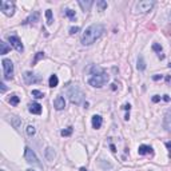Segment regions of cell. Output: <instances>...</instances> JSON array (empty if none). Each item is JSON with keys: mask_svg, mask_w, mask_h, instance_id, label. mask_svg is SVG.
<instances>
[{"mask_svg": "<svg viewBox=\"0 0 171 171\" xmlns=\"http://www.w3.org/2000/svg\"><path fill=\"white\" fill-rule=\"evenodd\" d=\"M108 79H110V76H108L104 71H102V72L95 74V75H92L91 78H90L88 83H90V86L96 87V88H100V87H103L106 83L108 82Z\"/></svg>", "mask_w": 171, "mask_h": 171, "instance_id": "cell-3", "label": "cell"}, {"mask_svg": "<svg viewBox=\"0 0 171 171\" xmlns=\"http://www.w3.org/2000/svg\"><path fill=\"white\" fill-rule=\"evenodd\" d=\"M24 82L27 83V84H33V83H38L40 82V78L36 76V74L33 72H30V71H27V72H24Z\"/></svg>", "mask_w": 171, "mask_h": 171, "instance_id": "cell-9", "label": "cell"}, {"mask_svg": "<svg viewBox=\"0 0 171 171\" xmlns=\"http://www.w3.org/2000/svg\"><path fill=\"white\" fill-rule=\"evenodd\" d=\"M2 171H4V170H2Z\"/></svg>", "mask_w": 171, "mask_h": 171, "instance_id": "cell-41", "label": "cell"}, {"mask_svg": "<svg viewBox=\"0 0 171 171\" xmlns=\"http://www.w3.org/2000/svg\"><path fill=\"white\" fill-rule=\"evenodd\" d=\"M79 31H80L79 27H71V28H70V33H71V35H75V33H78Z\"/></svg>", "mask_w": 171, "mask_h": 171, "instance_id": "cell-30", "label": "cell"}, {"mask_svg": "<svg viewBox=\"0 0 171 171\" xmlns=\"http://www.w3.org/2000/svg\"><path fill=\"white\" fill-rule=\"evenodd\" d=\"M155 3L152 2V0H142V2L136 3V7L135 10L136 12H141V14H146V12L151 11L152 8H154Z\"/></svg>", "mask_w": 171, "mask_h": 171, "instance_id": "cell-6", "label": "cell"}, {"mask_svg": "<svg viewBox=\"0 0 171 171\" xmlns=\"http://www.w3.org/2000/svg\"><path fill=\"white\" fill-rule=\"evenodd\" d=\"M79 5L80 7H82V10L83 11H90V8H91V5L94 4V2H92V0H87V2H84V0H79Z\"/></svg>", "mask_w": 171, "mask_h": 171, "instance_id": "cell-14", "label": "cell"}, {"mask_svg": "<svg viewBox=\"0 0 171 171\" xmlns=\"http://www.w3.org/2000/svg\"><path fill=\"white\" fill-rule=\"evenodd\" d=\"M19 102H20L19 96H17V95H11V98H10V103H11L12 106H17V104H19Z\"/></svg>", "mask_w": 171, "mask_h": 171, "instance_id": "cell-21", "label": "cell"}, {"mask_svg": "<svg viewBox=\"0 0 171 171\" xmlns=\"http://www.w3.org/2000/svg\"><path fill=\"white\" fill-rule=\"evenodd\" d=\"M46 17H47V24L51 26L52 23H54V17H52V11L51 10H47L46 11Z\"/></svg>", "mask_w": 171, "mask_h": 171, "instance_id": "cell-19", "label": "cell"}, {"mask_svg": "<svg viewBox=\"0 0 171 171\" xmlns=\"http://www.w3.org/2000/svg\"><path fill=\"white\" fill-rule=\"evenodd\" d=\"M3 64V72H4V79H12L14 76V63L10 60V59H3L2 62Z\"/></svg>", "mask_w": 171, "mask_h": 171, "instance_id": "cell-5", "label": "cell"}, {"mask_svg": "<svg viewBox=\"0 0 171 171\" xmlns=\"http://www.w3.org/2000/svg\"><path fill=\"white\" fill-rule=\"evenodd\" d=\"M67 94H68V96H70V100H71V103L72 104L79 106L83 100H84V94H83V91L78 86L68 87Z\"/></svg>", "mask_w": 171, "mask_h": 171, "instance_id": "cell-2", "label": "cell"}, {"mask_svg": "<svg viewBox=\"0 0 171 171\" xmlns=\"http://www.w3.org/2000/svg\"><path fill=\"white\" fill-rule=\"evenodd\" d=\"M62 136H70L71 134H72V127H68L66 130H62Z\"/></svg>", "mask_w": 171, "mask_h": 171, "instance_id": "cell-25", "label": "cell"}, {"mask_svg": "<svg viewBox=\"0 0 171 171\" xmlns=\"http://www.w3.org/2000/svg\"><path fill=\"white\" fill-rule=\"evenodd\" d=\"M80 171H87V170L84 169V167H80Z\"/></svg>", "mask_w": 171, "mask_h": 171, "instance_id": "cell-38", "label": "cell"}, {"mask_svg": "<svg viewBox=\"0 0 171 171\" xmlns=\"http://www.w3.org/2000/svg\"><path fill=\"white\" fill-rule=\"evenodd\" d=\"M169 67H170V68H171V63H170V64H169Z\"/></svg>", "mask_w": 171, "mask_h": 171, "instance_id": "cell-40", "label": "cell"}, {"mask_svg": "<svg viewBox=\"0 0 171 171\" xmlns=\"http://www.w3.org/2000/svg\"><path fill=\"white\" fill-rule=\"evenodd\" d=\"M10 49H11V47L7 44V43L0 42V54L5 55V54H8V51H10Z\"/></svg>", "mask_w": 171, "mask_h": 171, "instance_id": "cell-16", "label": "cell"}, {"mask_svg": "<svg viewBox=\"0 0 171 171\" xmlns=\"http://www.w3.org/2000/svg\"><path fill=\"white\" fill-rule=\"evenodd\" d=\"M159 79H162V75H160V76H159V75L154 76V80H159Z\"/></svg>", "mask_w": 171, "mask_h": 171, "instance_id": "cell-36", "label": "cell"}, {"mask_svg": "<svg viewBox=\"0 0 171 171\" xmlns=\"http://www.w3.org/2000/svg\"><path fill=\"white\" fill-rule=\"evenodd\" d=\"M152 49H154L155 52H158V54L160 55V52H162V47L159 44H158V43H154V44H152Z\"/></svg>", "mask_w": 171, "mask_h": 171, "instance_id": "cell-27", "label": "cell"}, {"mask_svg": "<svg viewBox=\"0 0 171 171\" xmlns=\"http://www.w3.org/2000/svg\"><path fill=\"white\" fill-rule=\"evenodd\" d=\"M166 147L169 148V151H170V154H171V142H166Z\"/></svg>", "mask_w": 171, "mask_h": 171, "instance_id": "cell-32", "label": "cell"}, {"mask_svg": "<svg viewBox=\"0 0 171 171\" xmlns=\"http://www.w3.org/2000/svg\"><path fill=\"white\" fill-rule=\"evenodd\" d=\"M27 171H35V170H31V169H30V170H27Z\"/></svg>", "mask_w": 171, "mask_h": 171, "instance_id": "cell-39", "label": "cell"}, {"mask_svg": "<svg viewBox=\"0 0 171 171\" xmlns=\"http://www.w3.org/2000/svg\"><path fill=\"white\" fill-rule=\"evenodd\" d=\"M138 154L139 155H147V154H152V148L150 147V146H146V144H142L139 146L138 148Z\"/></svg>", "mask_w": 171, "mask_h": 171, "instance_id": "cell-12", "label": "cell"}, {"mask_svg": "<svg viewBox=\"0 0 171 171\" xmlns=\"http://www.w3.org/2000/svg\"><path fill=\"white\" fill-rule=\"evenodd\" d=\"M66 15L68 17H70L71 20H75L76 19V15H75V11H72V10H70V8H67L66 10Z\"/></svg>", "mask_w": 171, "mask_h": 171, "instance_id": "cell-22", "label": "cell"}, {"mask_svg": "<svg viewBox=\"0 0 171 171\" xmlns=\"http://www.w3.org/2000/svg\"><path fill=\"white\" fill-rule=\"evenodd\" d=\"M163 99H164V100H166V102H169V100H170V98H169V96H167V95H164V96H163Z\"/></svg>", "mask_w": 171, "mask_h": 171, "instance_id": "cell-37", "label": "cell"}, {"mask_svg": "<svg viewBox=\"0 0 171 171\" xmlns=\"http://www.w3.org/2000/svg\"><path fill=\"white\" fill-rule=\"evenodd\" d=\"M0 86H2V92H5V90H7V88H5V84H4V83H2Z\"/></svg>", "mask_w": 171, "mask_h": 171, "instance_id": "cell-33", "label": "cell"}, {"mask_svg": "<svg viewBox=\"0 0 171 171\" xmlns=\"http://www.w3.org/2000/svg\"><path fill=\"white\" fill-rule=\"evenodd\" d=\"M32 96H35L36 99H42L44 98V94L42 91H39V90H32Z\"/></svg>", "mask_w": 171, "mask_h": 171, "instance_id": "cell-23", "label": "cell"}, {"mask_svg": "<svg viewBox=\"0 0 171 171\" xmlns=\"http://www.w3.org/2000/svg\"><path fill=\"white\" fill-rule=\"evenodd\" d=\"M159 100H160V96L154 95V98H152V102H155V103H157V102H159Z\"/></svg>", "mask_w": 171, "mask_h": 171, "instance_id": "cell-31", "label": "cell"}, {"mask_svg": "<svg viewBox=\"0 0 171 171\" xmlns=\"http://www.w3.org/2000/svg\"><path fill=\"white\" fill-rule=\"evenodd\" d=\"M11 120H12V123H14V126H15V128H19V124H20V120L17 119V116H11Z\"/></svg>", "mask_w": 171, "mask_h": 171, "instance_id": "cell-26", "label": "cell"}, {"mask_svg": "<svg viewBox=\"0 0 171 171\" xmlns=\"http://www.w3.org/2000/svg\"><path fill=\"white\" fill-rule=\"evenodd\" d=\"M110 147H111V151H112V152H116V150H115V146H114V144H111Z\"/></svg>", "mask_w": 171, "mask_h": 171, "instance_id": "cell-35", "label": "cell"}, {"mask_svg": "<svg viewBox=\"0 0 171 171\" xmlns=\"http://www.w3.org/2000/svg\"><path fill=\"white\" fill-rule=\"evenodd\" d=\"M102 123H103V120H102L100 115H94V116H92V127H94V128H96V130L100 128Z\"/></svg>", "mask_w": 171, "mask_h": 171, "instance_id": "cell-13", "label": "cell"}, {"mask_svg": "<svg viewBox=\"0 0 171 171\" xmlns=\"http://www.w3.org/2000/svg\"><path fill=\"white\" fill-rule=\"evenodd\" d=\"M146 68V63H144V59H143V56H139L138 58V70L143 71Z\"/></svg>", "mask_w": 171, "mask_h": 171, "instance_id": "cell-20", "label": "cell"}, {"mask_svg": "<svg viewBox=\"0 0 171 171\" xmlns=\"http://www.w3.org/2000/svg\"><path fill=\"white\" fill-rule=\"evenodd\" d=\"M24 158H26V160L30 164H33V166H42L39 159H38V157H36V154L31 150L30 147L24 148Z\"/></svg>", "mask_w": 171, "mask_h": 171, "instance_id": "cell-7", "label": "cell"}, {"mask_svg": "<svg viewBox=\"0 0 171 171\" xmlns=\"http://www.w3.org/2000/svg\"><path fill=\"white\" fill-rule=\"evenodd\" d=\"M43 58H44V52H38V54H36V56H35V59H33V62H32V66H35V64L38 63L40 59H43Z\"/></svg>", "mask_w": 171, "mask_h": 171, "instance_id": "cell-24", "label": "cell"}, {"mask_svg": "<svg viewBox=\"0 0 171 171\" xmlns=\"http://www.w3.org/2000/svg\"><path fill=\"white\" fill-rule=\"evenodd\" d=\"M98 5H99V8H100V11H103L104 8H107V3L102 2V0H100V2H98Z\"/></svg>", "mask_w": 171, "mask_h": 171, "instance_id": "cell-29", "label": "cell"}, {"mask_svg": "<svg viewBox=\"0 0 171 171\" xmlns=\"http://www.w3.org/2000/svg\"><path fill=\"white\" fill-rule=\"evenodd\" d=\"M8 42L11 43V46L16 49L17 52H23L24 51V47H23V43H21V40L17 38L16 35H10L8 36Z\"/></svg>", "mask_w": 171, "mask_h": 171, "instance_id": "cell-8", "label": "cell"}, {"mask_svg": "<svg viewBox=\"0 0 171 171\" xmlns=\"http://www.w3.org/2000/svg\"><path fill=\"white\" fill-rule=\"evenodd\" d=\"M28 107H30L28 110H30L31 114H35V115L42 114V106H40L39 103H30Z\"/></svg>", "mask_w": 171, "mask_h": 171, "instance_id": "cell-11", "label": "cell"}, {"mask_svg": "<svg viewBox=\"0 0 171 171\" xmlns=\"http://www.w3.org/2000/svg\"><path fill=\"white\" fill-rule=\"evenodd\" d=\"M39 12L38 11H35L33 12V15H31V16L28 17V19H26V21H24V24H28V23H35V21H38L39 20Z\"/></svg>", "mask_w": 171, "mask_h": 171, "instance_id": "cell-15", "label": "cell"}, {"mask_svg": "<svg viewBox=\"0 0 171 171\" xmlns=\"http://www.w3.org/2000/svg\"><path fill=\"white\" fill-rule=\"evenodd\" d=\"M104 26L103 24H92L87 28L82 35V44L83 46H91L103 35Z\"/></svg>", "mask_w": 171, "mask_h": 171, "instance_id": "cell-1", "label": "cell"}, {"mask_svg": "<svg viewBox=\"0 0 171 171\" xmlns=\"http://www.w3.org/2000/svg\"><path fill=\"white\" fill-rule=\"evenodd\" d=\"M27 134H28L30 136H32L33 134H35V127H33V126H28V127H27Z\"/></svg>", "mask_w": 171, "mask_h": 171, "instance_id": "cell-28", "label": "cell"}, {"mask_svg": "<svg viewBox=\"0 0 171 171\" xmlns=\"http://www.w3.org/2000/svg\"><path fill=\"white\" fill-rule=\"evenodd\" d=\"M46 158H47L48 160H54V158H55V151L52 150L51 147H48L47 150H46Z\"/></svg>", "mask_w": 171, "mask_h": 171, "instance_id": "cell-18", "label": "cell"}, {"mask_svg": "<svg viewBox=\"0 0 171 171\" xmlns=\"http://www.w3.org/2000/svg\"><path fill=\"white\" fill-rule=\"evenodd\" d=\"M123 108H124V110H128V111H130V108H131V106H130V104H124V106H123Z\"/></svg>", "mask_w": 171, "mask_h": 171, "instance_id": "cell-34", "label": "cell"}, {"mask_svg": "<svg viewBox=\"0 0 171 171\" xmlns=\"http://www.w3.org/2000/svg\"><path fill=\"white\" fill-rule=\"evenodd\" d=\"M54 107L56 108L58 111L63 110V108L66 107V100H64V98H63V96L58 95L56 98H55V100H54Z\"/></svg>", "mask_w": 171, "mask_h": 171, "instance_id": "cell-10", "label": "cell"}, {"mask_svg": "<svg viewBox=\"0 0 171 171\" xmlns=\"http://www.w3.org/2000/svg\"><path fill=\"white\" fill-rule=\"evenodd\" d=\"M0 10L7 16H12L15 14V3L10 0H2L0 2Z\"/></svg>", "mask_w": 171, "mask_h": 171, "instance_id": "cell-4", "label": "cell"}, {"mask_svg": "<svg viewBox=\"0 0 171 171\" xmlns=\"http://www.w3.org/2000/svg\"><path fill=\"white\" fill-rule=\"evenodd\" d=\"M58 83H59V79H58L56 75L49 76V87H51V88H55V87L58 86Z\"/></svg>", "mask_w": 171, "mask_h": 171, "instance_id": "cell-17", "label": "cell"}]
</instances>
